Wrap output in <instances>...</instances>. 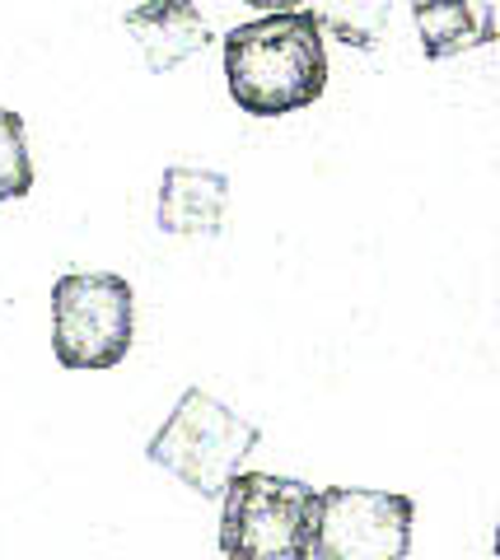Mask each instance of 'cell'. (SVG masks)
<instances>
[{"label":"cell","mask_w":500,"mask_h":560,"mask_svg":"<svg viewBox=\"0 0 500 560\" xmlns=\"http://www.w3.org/2000/svg\"><path fill=\"white\" fill-rule=\"evenodd\" d=\"M314 10H271L225 33V84L239 113L286 117L327 90V47Z\"/></svg>","instance_id":"obj_1"},{"label":"cell","mask_w":500,"mask_h":560,"mask_svg":"<svg viewBox=\"0 0 500 560\" xmlns=\"http://www.w3.org/2000/svg\"><path fill=\"white\" fill-rule=\"evenodd\" d=\"M318 490L300 477L244 471L220 490V551L234 560H309Z\"/></svg>","instance_id":"obj_2"},{"label":"cell","mask_w":500,"mask_h":560,"mask_svg":"<svg viewBox=\"0 0 500 560\" xmlns=\"http://www.w3.org/2000/svg\"><path fill=\"white\" fill-rule=\"evenodd\" d=\"M257 444H263V430L248 416L230 411L211 393L187 388L164 425L150 434L146 458L164 467L168 477H178L187 490H197L201 500H220L225 481L244 467Z\"/></svg>","instance_id":"obj_3"},{"label":"cell","mask_w":500,"mask_h":560,"mask_svg":"<svg viewBox=\"0 0 500 560\" xmlns=\"http://www.w3.org/2000/svg\"><path fill=\"white\" fill-rule=\"evenodd\" d=\"M136 341V294L117 271H66L51 285V355L61 370H117Z\"/></svg>","instance_id":"obj_4"},{"label":"cell","mask_w":500,"mask_h":560,"mask_svg":"<svg viewBox=\"0 0 500 560\" xmlns=\"http://www.w3.org/2000/svg\"><path fill=\"white\" fill-rule=\"evenodd\" d=\"M417 504L398 490L327 486L318 490V518L309 560H403L411 551Z\"/></svg>","instance_id":"obj_5"},{"label":"cell","mask_w":500,"mask_h":560,"mask_svg":"<svg viewBox=\"0 0 500 560\" xmlns=\"http://www.w3.org/2000/svg\"><path fill=\"white\" fill-rule=\"evenodd\" d=\"M123 28L136 38V47H141V57L154 75L178 70L216 38L206 14L197 10V0H146V5L123 14Z\"/></svg>","instance_id":"obj_6"},{"label":"cell","mask_w":500,"mask_h":560,"mask_svg":"<svg viewBox=\"0 0 500 560\" xmlns=\"http://www.w3.org/2000/svg\"><path fill=\"white\" fill-rule=\"evenodd\" d=\"M230 210V178L216 168L197 164H174L160 178V220L164 234L174 238H216Z\"/></svg>","instance_id":"obj_7"},{"label":"cell","mask_w":500,"mask_h":560,"mask_svg":"<svg viewBox=\"0 0 500 560\" xmlns=\"http://www.w3.org/2000/svg\"><path fill=\"white\" fill-rule=\"evenodd\" d=\"M407 5L417 20L426 61H450L458 51L496 43L491 0H407Z\"/></svg>","instance_id":"obj_8"},{"label":"cell","mask_w":500,"mask_h":560,"mask_svg":"<svg viewBox=\"0 0 500 560\" xmlns=\"http://www.w3.org/2000/svg\"><path fill=\"white\" fill-rule=\"evenodd\" d=\"M314 20L327 38L370 51L393 20V0H314Z\"/></svg>","instance_id":"obj_9"},{"label":"cell","mask_w":500,"mask_h":560,"mask_svg":"<svg viewBox=\"0 0 500 560\" xmlns=\"http://www.w3.org/2000/svg\"><path fill=\"white\" fill-rule=\"evenodd\" d=\"M33 191V164L24 145V117L0 108V201H20Z\"/></svg>","instance_id":"obj_10"},{"label":"cell","mask_w":500,"mask_h":560,"mask_svg":"<svg viewBox=\"0 0 500 560\" xmlns=\"http://www.w3.org/2000/svg\"><path fill=\"white\" fill-rule=\"evenodd\" d=\"M244 5H253V10H263V14H271V10H300L304 0H244Z\"/></svg>","instance_id":"obj_11"}]
</instances>
